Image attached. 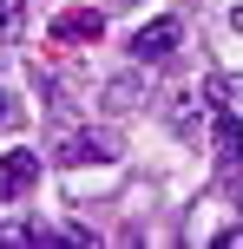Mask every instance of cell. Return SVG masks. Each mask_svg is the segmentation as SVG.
I'll return each instance as SVG.
<instances>
[{"label": "cell", "mask_w": 243, "mask_h": 249, "mask_svg": "<svg viewBox=\"0 0 243 249\" xmlns=\"http://www.w3.org/2000/svg\"><path fill=\"white\" fill-rule=\"evenodd\" d=\"M33 184H39V158L33 151H0V203H20V197H33Z\"/></svg>", "instance_id": "3"}, {"label": "cell", "mask_w": 243, "mask_h": 249, "mask_svg": "<svg viewBox=\"0 0 243 249\" xmlns=\"http://www.w3.org/2000/svg\"><path fill=\"white\" fill-rule=\"evenodd\" d=\"M125 158V144H118V131H105V124H86V131H66L59 138V164H112Z\"/></svg>", "instance_id": "1"}, {"label": "cell", "mask_w": 243, "mask_h": 249, "mask_svg": "<svg viewBox=\"0 0 243 249\" xmlns=\"http://www.w3.org/2000/svg\"><path fill=\"white\" fill-rule=\"evenodd\" d=\"M99 33H105V13L99 7H66L59 20H53V39H59V46H92Z\"/></svg>", "instance_id": "4"}, {"label": "cell", "mask_w": 243, "mask_h": 249, "mask_svg": "<svg viewBox=\"0 0 243 249\" xmlns=\"http://www.w3.org/2000/svg\"><path fill=\"white\" fill-rule=\"evenodd\" d=\"M224 184H230V203L243 210V164H237V171H224Z\"/></svg>", "instance_id": "8"}, {"label": "cell", "mask_w": 243, "mask_h": 249, "mask_svg": "<svg viewBox=\"0 0 243 249\" xmlns=\"http://www.w3.org/2000/svg\"><path fill=\"white\" fill-rule=\"evenodd\" d=\"M13 118V99H7V86H0V124H7Z\"/></svg>", "instance_id": "10"}, {"label": "cell", "mask_w": 243, "mask_h": 249, "mask_svg": "<svg viewBox=\"0 0 243 249\" xmlns=\"http://www.w3.org/2000/svg\"><path fill=\"white\" fill-rule=\"evenodd\" d=\"M210 144H217V171H237L243 164V118L230 105H217V124H210Z\"/></svg>", "instance_id": "5"}, {"label": "cell", "mask_w": 243, "mask_h": 249, "mask_svg": "<svg viewBox=\"0 0 243 249\" xmlns=\"http://www.w3.org/2000/svg\"><path fill=\"white\" fill-rule=\"evenodd\" d=\"M217 243H224V249H243V223H230V230H224Z\"/></svg>", "instance_id": "9"}, {"label": "cell", "mask_w": 243, "mask_h": 249, "mask_svg": "<svg viewBox=\"0 0 243 249\" xmlns=\"http://www.w3.org/2000/svg\"><path fill=\"white\" fill-rule=\"evenodd\" d=\"M20 20H26V0H0V33H20Z\"/></svg>", "instance_id": "7"}, {"label": "cell", "mask_w": 243, "mask_h": 249, "mask_svg": "<svg viewBox=\"0 0 243 249\" xmlns=\"http://www.w3.org/2000/svg\"><path fill=\"white\" fill-rule=\"evenodd\" d=\"M99 99H105V112H112V118H125V112H138V105L151 99V86H145V72H125V79H112Z\"/></svg>", "instance_id": "6"}, {"label": "cell", "mask_w": 243, "mask_h": 249, "mask_svg": "<svg viewBox=\"0 0 243 249\" xmlns=\"http://www.w3.org/2000/svg\"><path fill=\"white\" fill-rule=\"evenodd\" d=\"M178 46H184V20H178V13H165V20H145L138 33H131V59H138V66L171 59Z\"/></svg>", "instance_id": "2"}]
</instances>
